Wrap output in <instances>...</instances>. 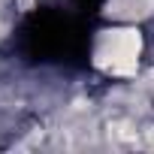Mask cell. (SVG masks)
I'll list each match as a JSON object with an SVG mask.
<instances>
[{"instance_id": "cell-1", "label": "cell", "mask_w": 154, "mask_h": 154, "mask_svg": "<svg viewBox=\"0 0 154 154\" xmlns=\"http://www.w3.org/2000/svg\"><path fill=\"white\" fill-rule=\"evenodd\" d=\"M94 66L109 75V79H130L139 72L142 54H145V39L139 24H112L106 30H100V36L94 39Z\"/></svg>"}]
</instances>
